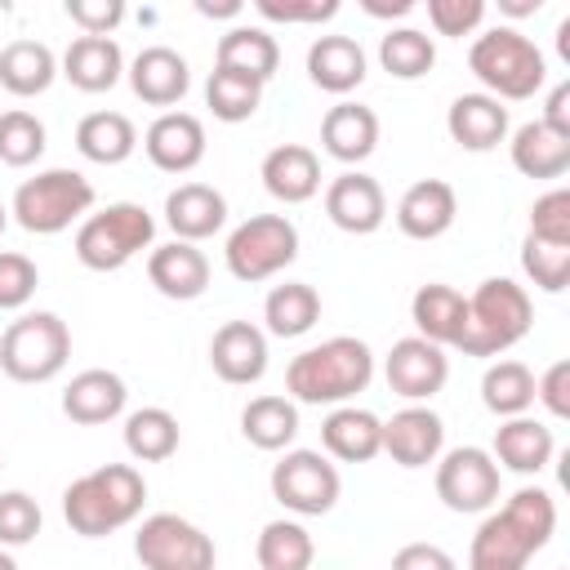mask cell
I'll list each match as a JSON object with an SVG mask.
<instances>
[{"instance_id": "d4e9b609", "label": "cell", "mask_w": 570, "mask_h": 570, "mask_svg": "<svg viewBox=\"0 0 570 570\" xmlns=\"http://www.w3.org/2000/svg\"><path fill=\"white\" fill-rule=\"evenodd\" d=\"M125 401H129V387L111 370H80L62 387V414L71 423H80V428H98V423L120 419L125 414Z\"/></svg>"}, {"instance_id": "1f68e13d", "label": "cell", "mask_w": 570, "mask_h": 570, "mask_svg": "<svg viewBox=\"0 0 570 570\" xmlns=\"http://www.w3.org/2000/svg\"><path fill=\"white\" fill-rule=\"evenodd\" d=\"M512 169L525 178H561L570 169V134L548 129L543 120H525L508 142Z\"/></svg>"}, {"instance_id": "836d02e7", "label": "cell", "mask_w": 570, "mask_h": 570, "mask_svg": "<svg viewBox=\"0 0 570 570\" xmlns=\"http://www.w3.org/2000/svg\"><path fill=\"white\" fill-rule=\"evenodd\" d=\"M240 436L254 445V450H289L294 436H298V405L289 396H254L245 410H240Z\"/></svg>"}, {"instance_id": "db71d44e", "label": "cell", "mask_w": 570, "mask_h": 570, "mask_svg": "<svg viewBox=\"0 0 570 570\" xmlns=\"http://www.w3.org/2000/svg\"><path fill=\"white\" fill-rule=\"evenodd\" d=\"M361 9L370 18H405L414 9V0H361Z\"/></svg>"}, {"instance_id": "ba28073f", "label": "cell", "mask_w": 570, "mask_h": 570, "mask_svg": "<svg viewBox=\"0 0 570 570\" xmlns=\"http://www.w3.org/2000/svg\"><path fill=\"white\" fill-rule=\"evenodd\" d=\"M71 356V330L58 312H22L0 334V370L13 383H49Z\"/></svg>"}, {"instance_id": "f907efd6", "label": "cell", "mask_w": 570, "mask_h": 570, "mask_svg": "<svg viewBox=\"0 0 570 570\" xmlns=\"http://www.w3.org/2000/svg\"><path fill=\"white\" fill-rule=\"evenodd\" d=\"M254 9L272 22H325L338 13V0H258Z\"/></svg>"}, {"instance_id": "44dd1931", "label": "cell", "mask_w": 570, "mask_h": 570, "mask_svg": "<svg viewBox=\"0 0 570 570\" xmlns=\"http://www.w3.org/2000/svg\"><path fill=\"white\" fill-rule=\"evenodd\" d=\"M557 454V441H552V428L530 419V414H517V419H503L494 428V450L490 459L499 463V472H517V476H539Z\"/></svg>"}, {"instance_id": "9f6ffc18", "label": "cell", "mask_w": 570, "mask_h": 570, "mask_svg": "<svg viewBox=\"0 0 570 570\" xmlns=\"http://www.w3.org/2000/svg\"><path fill=\"white\" fill-rule=\"evenodd\" d=\"M539 4H543V0H499L503 13H534Z\"/></svg>"}, {"instance_id": "9c48e42d", "label": "cell", "mask_w": 570, "mask_h": 570, "mask_svg": "<svg viewBox=\"0 0 570 570\" xmlns=\"http://www.w3.org/2000/svg\"><path fill=\"white\" fill-rule=\"evenodd\" d=\"M223 258H227V272L245 285L272 281L298 258V227L285 214H254L227 236Z\"/></svg>"}, {"instance_id": "7402d4cb", "label": "cell", "mask_w": 570, "mask_h": 570, "mask_svg": "<svg viewBox=\"0 0 570 570\" xmlns=\"http://www.w3.org/2000/svg\"><path fill=\"white\" fill-rule=\"evenodd\" d=\"M379 147V116L365 102H334L321 120V151L334 156L338 165H361Z\"/></svg>"}, {"instance_id": "cb8c5ba5", "label": "cell", "mask_w": 570, "mask_h": 570, "mask_svg": "<svg viewBox=\"0 0 570 570\" xmlns=\"http://www.w3.org/2000/svg\"><path fill=\"white\" fill-rule=\"evenodd\" d=\"M165 223L174 232V240H205L214 232H223L227 223V200L218 187L209 183H178L169 196H165Z\"/></svg>"}, {"instance_id": "7dc6e473", "label": "cell", "mask_w": 570, "mask_h": 570, "mask_svg": "<svg viewBox=\"0 0 570 570\" xmlns=\"http://www.w3.org/2000/svg\"><path fill=\"white\" fill-rule=\"evenodd\" d=\"M428 22L436 36H472L485 22V0H428Z\"/></svg>"}, {"instance_id": "d590c367", "label": "cell", "mask_w": 570, "mask_h": 570, "mask_svg": "<svg viewBox=\"0 0 570 570\" xmlns=\"http://www.w3.org/2000/svg\"><path fill=\"white\" fill-rule=\"evenodd\" d=\"M263 321H267V334L298 338V334H307L321 321V294L307 281L272 285V294L263 298Z\"/></svg>"}, {"instance_id": "3957f363", "label": "cell", "mask_w": 570, "mask_h": 570, "mask_svg": "<svg viewBox=\"0 0 570 570\" xmlns=\"http://www.w3.org/2000/svg\"><path fill=\"white\" fill-rule=\"evenodd\" d=\"M142 503H147V481L134 463H102L62 490V517L80 539L116 534L120 525L138 521Z\"/></svg>"}, {"instance_id": "5b68a950", "label": "cell", "mask_w": 570, "mask_h": 570, "mask_svg": "<svg viewBox=\"0 0 570 570\" xmlns=\"http://www.w3.org/2000/svg\"><path fill=\"white\" fill-rule=\"evenodd\" d=\"M468 67L499 102H525L548 80V62L539 45L517 27H490L485 36H476L468 49Z\"/></svg>"}, {"instance_id": "277c9868", "label": "cell", "mask_w": 570, "mask_h": 570, "mask_svg": "<svg viewBox=\"0 0 570 570\" xmlns=\"http://www.w3.org/2000/svg\"><path fill=\"white\" fill-rule=\"evenodd\" d=\"M530 325H534V303L525 285L508 276H485L468 294V316H463L454 347L463 356H503L530 334Z\"/></svg>"}, {"instance_id": "ee69618b", "label": "cell", "mask_w": 570, "mask_h": 570, "mask_svg": "<svg viewBox=\"0 0 570 570\" xmlns=\"http://www.w3.org/2000/svg\"><path fill=\"white\" fill-rule=\"evenodd\" d=\"M530 240H543V245H561L570 249V191L566 187H552L543 191L534 205H530Z\"/></svg>"}, {"instance_id": "2e32d148", "label": "cell", "mask_w": 570, "mask_h": 570, "mask_svg": "<svg viewBox=\"0 0 570 570\" xmlns=\"http://www.w3.org/2000/svg\"><path fill=\"white\" fill-rule=\"evenodd\" d=\"M209 365L232 387L258 383L267 374V334L254 321H223L209 338Z\"/></svg>"}, {"instance_id": "681fc988", "label": "cell", "mask_w": 570, "mask_h": 570, "mask_svg": "<svg viewBox=\"0 0 570 570\" xmlns=\"http://www.w3.org/2000/svg\"><path fill=\"white\" fill-rule=\"evenodd\" d=\"M534 401H539L552 419H570V361H552V365L534 379Z\"/></svg>"}, {"instance_id": "4316f807", "label": "cell", "mask_w": 570, "mask_h": 570, "mask_svg": "<svg viewBox=\"0 0 570 570\" xmlns=\"http://www.w3.org/2000/svg\"><path fill=\"white\" fill-rule=\"evenodd\" d=\"M58 76H67L80 94H107L125 76V53L111 36H76L62 53Z\"/></svg>"}, {"instance_id": "4dcf8cb0", "label": "cell", "mask_w": 570, "mask_h": 570, "mask_svg": "<svg viewBox=\"0 0 570 570\" xmlns=\"http://www.w3.org/2000/svg\"><path fill=\"white\" fill-rule=\"evenodd\" d=\"M463 316H468V294H459L454 285L428 281L410 298V321H414L419 338H428L436 347H454V338L463 330Z\"/></svg>"}, {"instance_id": "f35d334b", "label": "cell", "mask_w": 570, "mask_h": 570, "mask_svg": "<svg viewBox=\"0 0 570 570\" xmlns=\"http://www.w3.org/2000/svg\"><path fill=\"white\" fill-rule=\"evenodd\" d=\"M178 419L165 405H142L125 419V450L138 463H165L178 450Z\"/></svg>"}, {"instance_id": "7a4b0ae2", "label": "cell", "mask_w": 570, "mask_h": 570, "mask_svg": "<svg viewBox=\"0 0 570 570\" xmlns=\"http://www.w3.org/2000/svg\"><path fill=\"white\" fill-rule=\"evenodd\" d=\"M374 379L370 343L352 334H334L285 365V396L294 405H347Z\"/></svg>"}, {"instance_id": "74e56055", "label": "cell", "mask_w": 570, "mask_h": 570, "mask_svg": "<svg viewBox=\"0 0 570 570\" xmlns=\"http://www.w3.org/2000/svg\"><path fill=\"white\" fill-rule=\"evenodd\" d=\"M254 557H258V570H312L316 561V543L307 534L303 521H267L258 530V543H254Z\"/></svg>"}, {"instance_id": "8fae6325", "label": "cell", "mask_w": 570, "mask_h": 570, "mask_svg": "<svg viewBox=\"0 0 570 570\" xmlns=\"http://www.w3.org/2000/svg\"><path fill=\"white\" fill-rule=\"evenodd\" d=\"M343 494L338 468L321 450H285L272 463V499L294 517H325Z\"/></svg>"}, {"instance_id": "484cf974", "label": "cell", "mask_w": 570, "mask_h": 570, "mask_svg": "<svg viewBox=\"0 0 570 570\" xmlns=\"http://www.w3.org/2000/svg\"><path fill=\"white\" fill-rule=\"evenodd\" d=\"M321 445L338 463H370L383 454V419L361 405H334L321 423Z\"/></svg>"}, {"instance_id": "6f0895ef", "label": "cell", "mask_w": 570, "mask_h": 570, "mask_svg": "<svg viewBox=\"0 0 570 570\" xmlns=\"http://www.w3.org/2000/svg\"><path fill=\"white\" fill-rule=\"evenodd\" d=\"M0 570H18V561H13V552H9V548H0Z\"/></svg>"}, {"instance_id": "603a6c76", "label": "cell", "mask_w": 570, "mask_h": 570, "mask_svg": "<svg viewBox=\"0 0 570 570\" xmlns=\"http://www.w3.org/2000/svg\"><path fill=\"white\" fill-rule=\"evenodd\" d=\"M258 178H263L267 196H276L281 205H303L321 191V156L303 142H281L263 156Z\"/></svg>"}, {"instance_id": "7c38bea8", "label": "cell", "mask_w": 570, "mask_h": 570, "mask_svg": "<svg viewBox=\"0 0 570 570\" xmlns=\"http://www.w3.org/2000/svg\"><path fill=\"white\" fill-rule=\"evenodd\" d=\"M503 472L481 445H459L436 459V499L450 512H490L499 503Z\"/></svg>"}, {"instance_id": "e0dca14e", "label": "cell", "mask_w": 570, "mask_h": 570, "mask_svg": "<svg viewBox=\"0 0 570 570\" xmlns=\"http://www.w3.org/2000/svg\"><path fill=\"white\" fill-rule=\"evenodd\" d=\"M445 450V423L428 405H405L383 423V454L396 468H428Z\"/></svg>"}, {"instance_id": "8992f818", "label": "cell", "mask_w": 570, "mask_h": 570, "mask_svg": "<svg viewBox=\"0 0 570 570\" xmlns=\"http://www.w3.org/2000/svg\"><path fill=\"white\" fill-rule=\"evenodd\" d=\"M94 183L80 169H40L36 178H22L13 191L9 214L31 236H58L71 223H85L94 209Z\"/></svg>"}, {"instance_id": "c3c4849f", "label": "cell", "mask_w": 570, "mask_h": 570, "mask_svg": "<svg viewBox=\"0 0 570 570\" xmlns=\"http://www.w3.org/2000/svg\"><path fill=\"white\" fill-rule=\"evenodd\" d=\"M67 18L80 27V36H111L125 22L120 0H67Z\"/></svg>"}, {"instance_id": "816d5d0a", "label": "cell", "mask_w": 570, "mask_h": 570, "mask_svg": "<svg viewBox=\"0 0 570 570\" xmlns=\"http://www.w3.org/2000/svg\"><path fill=\"white\" fill-rule=\"evenodd\" d=\"M392 570H459V561L441 543H405L396 548Z\"/></svg>"}, {"instance_id": "94428289", "label": "cell", "mask_w": 570, "mask_h": 570, "mask_svg": "<svg viewBox=\"0 0 570 570\" xmlns=\"http://www.w3.org/2000/svg\"><path fill=\"white\" fill-rule=\"evenodd\" d=\"M468 570H476V566H468Z\"/></svg>"}, {"instance_id": "4fadbf2b", "label": "cell", "mask_w": 570, "mask_h": 570, "mask_svg": "<svg viewBox=\"0 0 570 570\" xmlns=\"http://www.w3.org/2000/svg\"><path fill=\"white\" fill-rule=\"evenodd\" d=\"M383 379H387V387L396 396H405L410 405H419V401H432L445 387L450 356H445V347L410 334V338H396L392 352L383 356Z\"/></svg>"}, {"instance_id": "6125c7cd", "label": "cell", "mask_w": 570, "mask_h": 570, "mask_svg": "<svg viewBox=\"0 0 570 570\" xmlns=\"http://www.w3.org/2000/svg\"><path fill=\"white\" fill-rule=\"evenodd\" d=\"M0 468H4V459H0Z\"/></svg>"}, {"instance_id": "11a10c76", "label": "cell", "mask_w": 570, "mask_h": 570, "mask_svg": "<svg viewBox=\"0 0 570 570\" xmlns=\"http://www.w3.org/2000/svg\"><path fill=\"white\" fill-rule=\"evenodd\" d=\"M196 9H200L205 18H236V13H240V4H236V0H227V4H209V0H200Z\"/></svg>"}, {"instance_id": "680465c9", "label": "cell", "mask_w": 570, "mask_h": 570, "mask_svg": "<svg viewBox=\"0 0 570 570\" xmlns=\"http://www.w3.org/2000/svg\"><path fill=\"white\" fill-rule=\"evenodd\" d=\"M4 223H9V205L0 200V232H4Z\"/></svg>"}, {"instance_id": "83f0119b", "label": "cell", "mask_w": 570, "mask_h": 570, "mask_svg": "<svg viewBox=\"0 0 570 570\" xmlns=\"http://www.w3.org/2000/svg\"><path fill=\"white\" fill-rule=\"evenodd\" d=\"M445 129L463 151H494L508 138V107L490 94H459L445 111Z\"/></svg>"}, {"instance_id": "b9f144b4", "label": "cell", "mask_w": 570, "mask_h": 570, "mask_svg": "<svg viewBox=\"0 0 570 570\" xmlns=\"http://www.w3.org/2000/svg\"><path fill=\"white\" fill-rule=\"evenodd\" d=\"M45 156V120L27 107L0 111V160L9 169H27Z\"/></svg>"}, {"instance_id": "30bf717a", "label": "cell", "mask_w": 570, "mask_h": 570, "mask_svg": "<svg viewBox=\"0 0 570 570\" xmlns=\"http://www.w3.org/2000/svg\"><path fill=\"white\" fill-rule=\"evenodd\" d=\"M134 557L142 570H214V539L178 512H151L134 530Z\"/></svg>"}, {"instance_id": "d6986e66", "label": "cell", "mask_w": 570, "mask_h": 570, "mask_svg": "<svg viewBox=\"0 0 570 570\" xmlns=\"http://www.w3.org/2000/svg\"><path fill=\"white\" fill-rule=\"evenodd\" d=\"M129 76V89L134 98H142L147 107H174L183 102V94L191 89V71H187V58L169 45H147L138 49V58L125 67Z\"/></svg>"}, {"instance_id": "60d3db41", "label": "cell", "mask_w": 570, "mask_h": 570, "mask_svg": "<svg viewBox=\"0 0 570 570\" xmlns=\"http://www.w3.org/2000/svg\"><path fill=\"white\" fill-rule=\"evenodd\" d=\"M258 102H263V85L258 80L236 76V71H223V67L209 71V80H205V107L214 111V120L240 125V120H249L258 111Z\"/></svg>"}, {"instance_id": "ffe728a7", "label": "cell", "mask_w": 570, "mask_h": 570, "mask_svg": "<svg viewBox=\"0 0 570 570\" xmlns=\"http://www.w3.org/2000/svg\"><path fill=\"white\" fill-rule=\"evenodd\" d=\"M147 281L156 285V294H165L174 303H191V298H200L209 289V258H205V249H196L187 240L151 245Z\"/></svg>"}, {"instance_id": "91938a15", "label": "cell", "mask_w": 570, "mask_h": 570, "mask_svg": "<svg viewBox=\"0 0 570 570\" xmlns=\"http://www.w3.org/2000/svg\"><path fill=\"white\" fill-rule=\"evenodd\" d=\"M557 570H566V566H557Z\"/></svg>"}, {"instance_id": "7bdbcfd3", "label": "cell", "mask_w": 570, "mask_h": 570, "mask_svg": "<svg viewBox=\"0 0 570 570\" xmlns=\"http://www.w3.org/2000/svg\"><path fill=\"white\" fill-rule=\"evenodd\" d=\"M521 272L534 281V289L543 294H561L570 285V249L561 245H543V240H521Z\"/></svg>"}, {"instance_id": "52a82bcc", "label": "cell", "mask_w": 570, "mask_h": 570, "mask_svg": "<svg viewBox=\"0 0 570 570\" xmlns=\"http://www.w3.org/2000/svg\"><path fill=\"white\" fill-rule=\"evenodd\" d=\"M156 218L138 200H116L76 227V258L89 272H120L129 258L151 249Z\"/></svg>"}, {"instance_id": "6da1fadb", "label": "cell", "mask_w": 570, "mask_h": 570, "mask_svg": "<svg viewBox=\"0 0 570 570\" xmlns=\"http://www.w3.org/2000/svg\"><path fill=\"white\" fill-rule=\"evenodd\" d=\"M557 530V503L539 485H521L508 494L503 508L485 512V521L472 534L468 566L476 570H525L539 548H548Z\"/></svg>"}, {"instance_id": "9a60e30c", "label": "cell", "mask_w": 570, "mask_h": 570, "mask_svg": "<svg viewBox=\"0 0 570 570\" xmlns=\"http://www.w3.org/2000/svg\"><path fill=\"white\" fill-rule=\"evenodd\" d=\"M142 151L160 174H191L205 160V125L191 111H160L147 134Z\"/></svg>"}, {"instance_id": "f1b7e54d", "label": "cell", "mask_w": 570, "mask_h": 570, "mask_svg": "<svg viewBox=\"0 0 570 570\" xmlns=\"http://www.w3.org/2000/svg\"><path fill=\"white\" fill-rule=\"evenodd\" d=\"M307 80L334 98L361 89L365 80V49L352 36H316L307 45Z\"/></svg>"}, {"instance_id": "ab89813d", "label": "cell", "mask_w": 570, "mask_h": 570, "mask_svg": "<svg viewBox=\"0 0 570 570\" xmlns=\"http://www.w3.org/2000/svg\"><path fill=\"white\" fill-rule=\"evenodd\" d=\"M379 62L392 80H419L436 67V45L428 31L419 27H392L383 40H379Z\"/></svg>"}, {"instance_id": "d6a6232c", "label": "cell", "mask_w": 570, "mask_h": 570, "mask_svg": "<svg viewBox=\"0 0 570 570\" xmlns=\"http://www.w3.org/2000/svg\"><path fill=\"white\" fill-rule=\"evenodd\" d=\"M138 147V129L125 111H89L76 125V151L94 165H125Z\"/></svg>"}, {"instance_id": "f6af8a7d", "label": "cell", "mask_w": 570, "mask_h": 570, "mask_svg": "<svg viewBox=\"0 0 570 570\" xmlns=\"http://www.w3.org/2000/svg\"><path fill=\"white\" fill-rule=\"evenodd\" d=\"M40 503L27 490H0V548H22L40 534Z\"/></svg>"}, {"instance_id": "f5cc1de1", "label": "cell", "mask_w": 570, "mask_h": 570, "mask_svg": "<svg viewBox=\"0 0 570 570\" xmlns=\"http://www.w3.org/2000/svg\"><path fill=\"white\" fill-rule=\"evenodd\" d=\"M548 129H557V134H570V80H561V85H552V94H548V102H543V116H539Z\"/></svg>"}, {"instance_id": "e575fe53", "label": "cell", "mask_w": 570, "mask_h": 570, "mask_svg": "<svg viewBox=\"0 0 570 570\" xmlns=\"http://www.w3.org/2000/svg\"><path fill=\"white\" fill-rule=\"evenodd\" d=\"M58 76V58L49 45L40 40H9L0 49V85L13 94V98H36L53 85Z\"/></svg>"}, {"instance_id": "8d00e7d4", "label": "cell", "mask_w": 570, "mask_h": 570, "mask_svg": "<svg viewBox=\"0 0 570 570\" xmlns=\"http://www.w3.org/2000/svg\"><path fill=\"white\" fill-rule=\"evenodd\" d=\"M481 405L499 419H517L534 405V370L525 361H494L481 374Z\"/></svg>"}, {"instance_id": "5bb4252c", "label": "cell", "mask_w": 570, "mask_h": 570, "mask_svg": "<svg viewBox=\"0 0 570 570\" xmlns=\"http://www.w3.org/2000/svg\"><path fill=\"white\" fill-rule=\"evenodd\" d=\"M325 218L347 232V236H370L387 223V196L379 187V178L361 174V169H343L338 178H330L325 187Z\"/></svg>"}, {"instance_id": "bcb514c9", "label": "cell", "mask_w": 570, "mask_h": 570, "mask_svg": "<svg viewBox=\"0 0 570 570\" xmlns=\"http://www.w3.org/2000/svg\"><path fill=\"white\" fill-rule=\"evenodd\" d=\"M36 285H40L36 263L27 254H18V249H0V312L27 307L31 294H36Z\"/></svg>"}, {"instance_id": "ac0fdd59", "label": "cell", "mask_w": 570, "mask_h": 570, "mask_svg": "<svg viewBox=\"0 0 570 570\" xmlns=\"http://www.w3.org/2000/svg\"><path fill=\"white\" fill-rule=\"evenodd\" d=\"M392 218H396L401 236H410V240H436V236H445L454 227L459 196H454V187L445 178H419V183H410L401 191Z\"/></svg>"}, {"instance_id": "f546056e", "label": "cell", "mask_w": 570, "mask_h": 570, "mask_svg": "<svg viewBox=\"0 0 570 570\" xmlns=\"http://www.w3.org/2000/svg\"><path fill=\"white\" fill-rule=\"evenodd\" d=\"M214 67L267 85L276 76V67H281V45H276V36L267 27H227L218 36V45H214Z\"/></svg>"}]
</instances>
